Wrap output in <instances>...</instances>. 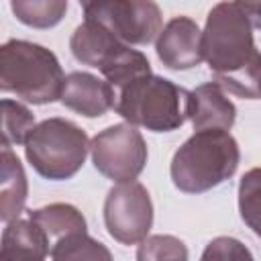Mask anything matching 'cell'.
<instances>
[{
    "instance_id": "obj_1",
    "label": "cell",
    "mask_w": 261,
    "mask_h": 261,
    "mask_svg": "<svg viewBox=\"0 0 261 261\" xmlns=\"http://www.w3.org/2000/svg\"><path fill=\"white\" fill-rule=\"evenodd\" d=\"M202 51L224 90L247 100L261 98V53L253 41V27L234 0H222L210 8Z\"/></svg>"
},
{
    "instance_id": "obj_2",
    "label": "cell",
    "mask_w": 261,
    "mask_h": 261,
    "mask_svg": "<svg viewBox=\"0 0 261 261\" xmlns=\"http://www.w3.org/2000/svg\"><path fill=\"white\" fill-rule=\"evenodd\" d=\"M237 139L222 128L196 130L175 153L169 165L173 186L184 194H202L230 179L239 167Z\"/></svg>"
},
{
    "instance_id": "obj_3",
    "label": "cell",
    "mask_w": 261,
    "mask_h": 261,
    "mask_svg": "<svg viewBox=\"0 0 261 261\" xmlns=\"http://www.w3.org/2000/svg\"><path fill=\"white\" fill-rule=\"evenodd\" d=\"M63 69L53 51L43 45L10 39L0 47V90L29 104L61 100Z\"/></svg>"
},
{
    "instance_id": "obj_4",
    "label": "cell",
    "mask_w": 261,
    "mask_h": 261,
    "mask_svg": "<svg viewBox=\"0 0 261 261\" xmlns=\"http://www.w3.org/2000/svg\"><path fill=\"white\" fill-rule=\"evenodd\" d=\"M188 90L171 80L145 73L116 92L114 110L126 122L153 133H171L188 118Z\"/></svg>"
},
{
    "instance_id": "obj_5",
    "label": "cell",
    "mask_w": 261,
    "mask_h": 261,
    "mask_svg": "<svg viewBox=\"0 0 261 261\" xmlns=\"http://www.w3.org/2000/svg\"><path fill=\"white\" fill-rule=\"evenodd\" d=\"M90 139L75 122L65 118H47L29 133L24 157L33 169L51 181L73 177L86 163Z\"/></svg>"
},
{
    "instance_id": "obj_6",
    "label": "cell",
    "mask_w": 261,
    "mask_h": 261,
    "mask_svg": "<svg viewBox=\"0 0 261 261\" xmlns=\"http://www.w3.org/2000/svg\"><path fill=\"white\" fill-rule=\"evenodd\" d=\"M84 16L102 24L126 45H149L163 29L155 0H92L84 6Z\"/></svg>"
},
{
    "instance_id": "obj_7",
    "label": "cell",
    "mask_w": 261,
    "mask_h": 261,
    "mask_svg": "<svg viewBox=\"0 0 261 261\" xmlns=\"http://www.w3.org/2000/svg\"><path fill=\"white\" fill-rule=\"evenodd\" d=\"M94 167L112 181L137 179L147 165V143L130 122H118L100 130L90 141Z\"/></svg>"
},
{
    "instance_id": "obj_8",
    "label": "cell",
    "mask_w": 261,
    "mask_h": 261,
    "mask_svg": "<svg viewBox=\"0 0 261 261\" xmlns=\"http://www.w3.org/2000/svg\"><path fill=\"white\" fill-rule=\"evenodd\" d=\"M104 224L120 245H139L153 226V202L147 188L135 179L118 181L104 200Z\"/></svg>"
},
{
    "instance_id": "obj_9",
    "label": "cell",
    "mask_w": 261,
    "mask_h": 261,
    "mask_svg": "<svg viewBox=\"0 0 261 261\" xmlns=\"http://www.w3.org/2000/svg\"><path fill=\"white\" fill-rule=\"evenodd\" d=\"M155 51L159 61L173 71H184L204 61L202 31L190 16H173L161 29L155 39Z\"/></svg>"
},
{
    "instance_id": "obj_10",
    "label": "cell",
    "mask_w": 261,
    "mask_h": 261,
    "mask_svg": "<svg viewBox=\"0 0 261 261\" xmlns=\"http://www.w3.org/2000/svg\"><path fill=\"white\" fill-rule=\"evenodd\" d=\"M116 90L88 71H71L65 75L61 104L86 118L104 116L110 108H114Z\"/></svg>"
},
{
    "instance_id": "obj_11",
    "label": "cell",
    "mask_w": 261,
    "mask_h": 261,
    "mask_svg": "<svg viewBox=\"0 0 261 261\" xmlns=\"http://www.w3.org/2000/svg\"><path fill=\"white\" fill-rule=\"evenodd\" d=\"M188 118L194 130H230L237 120V108L218 82H208L188 94Z\"/></svg>"
},
{
    "instance_id": "obj_12",
    "label": "cell",
    "mask_w": 261,
    "mask_h": 261,
    "mask_svg": "<svg viewBox=\"0 0 261 261\" xmlns=\"http://www.w3.org/2000/svg\"><path fill=\"white\" fill-rule=\"evenodd\" d=\"M126 47V43H122L120 39H116L108 29H104L102 24L94 22V20H86L73 31L71 39H69V49L71 55L90 67L102 69L106 63L112 61V57L122 51Z\"/></svg>"
},
{
    "instance_id": "obj_13",
    "label": "cell",
    "mask_w": 261,
    "mask_h": 261,
    "mask_svg": "<svg viewBox=\"0 0 261 261\" xmlns=\"http://www.w3.org/2000/svg\"><path fill=\"white\" fill-rule=\"evenodd\" d=\"M49 237L33 218H14L2 230V259H45L49 255Z\"/></svg>"
},
{
    "instance_id": "obj_14",
    "label": "cell",
    "mask_w": 261,
    "mask_h": 261,
    "mask_svg": "<svg viewBox=\"0 0 261 261\" xmlns=\"http://www.w3.org/2000/svg\"><path fill=\"white\" fill-rule=\"evenodd\" d=\"M29 196V181L22 169L20 159L10 151V147H2L0 153V218L2 222H10L18 218L24 208Z\"/></svg>"
},
{
    "instance_id": "obj_15",
    "label": "cell",
    "mask_w": 261,
    "mask_h": 261,
    "mask_svg": "<svg viewBox=\"0 0 261 261\" xmlns=\"http://www.w3.org/2000/svg\"><path fill=\"white\" fill-rule=\"evenodd\" d=\"M29 218L41 224V228L47 232L49 239H63L73 232H88V222L84 214L73 206L65 202H55L37 210H29Z\"/></svg>"
},
{
    "instance_id": "obj_16",
    "label": "cell",
    "mask_w": 261,
    "mask_h": 261,
    "mask_svg": "<svg viewBox=\"0 0 261 261\" xmlns=\"http://www.w3.org/2000/svg\"><path fill=\"white\" fill-rule=\"evenodd\" d=\"M18 22L33 29H51L67 12V0H10Z\"/></svg>"
},
{
    "instance_id": "obj_17",
    "label": "cell",
    "mask_w": 261,
    "mask_h": 261,
    "mask_svg": "<svg viewBox=\"0 0 261 261\" xmlns=\"http://www.w3.org/2000/svg\"><path fill=\"white\" fill-rule=\"evenodd\" d=\"M100 71L106 77V82L118 92L128 82H133V80H137L145 73H151V63L145 57V53H141L137 49H130V45H126Z\"/></svg>"
},
{
    "instance_id": "obj_18",
    "label": "cell",
    "mask_w": 261,
    "mask_h": 261,
    "mask_svg": "<svg viewBox=\"0 0 261 261\" xmlns=\"http://www.w3.org/2000/svg\"><path fill=\"white\" fill-rule=\"evenodd\" d=\"M49 257L51 259H75V261H82V259L110 261L112 253L100 241L92 239L88 232H73V234H67V237L55 241Z\"/></svg>"
},
{
    "instance_id": "obj_19",
    "label": "cell",
    "mask_w": 261,
    "mask_h": 261,
    "mask_svg": "<svg viewBox=\"0 0 261 261\" xmlns=\"http://www.w3.org/2000/svg\"><path fill=\"white\" fill-rule=\"evenodd\" d=\"M239 212L243 222L261 239V167H253L241 177Z\"/></svg>"
},
{
    "instance_id": "obj_20",
    "label": "cell",
    "mask_w": 261,
    "mask_h": 261,
    "mask_svg": "<svg viewBox=\"0 0 261 261\" xmlns=\"http://www.w3.org/2000/svg\"><path fill=\"white\" fill-rule=\"evenodd\" d=\"M35 128V114L20 102L2 100V147L24 145L29 133Z\"/></svg>"
},
{
    "instance_id": "obj_21",
    "label": "cell",
    "mask_w": 261,
    "mask_h": 261,
    "mask_svg": "<svg viewBox=\"0 0 261 261\" xmlns=\"http://www.w3.org/2000/svg\"><path fill=\"white\" fill-rule=\"evenodd\" d=\"M139 261H163V259H173V261H186L188 259V249L186 245L171 234H153L141 241L139 251H137Z\"/></svg>"
},
{
    "instance_id": "obj_22",
    "label": "cell",
    "mask_w": 261,
    "mask_h": 261,
    "mask_svg": "<svg viewBox=\"0 0 261 261\" xmlns=\"http://www.w3.org/2000/svg\"><path fill=\"white\" fill-rule=\"evenodd\" d=\"M204 261L210 259H253L251 251L232 237H216L208 243V247L202 253Z\"/></svg>"
},
{
    "instance_id": "obj_23",
    "label": "cell",
    "mask_w": 261,
    "mask_h": 261,
    "mask_svg": "<svg viewBox=\"0 0 261 261\" xmlns=\"http://www.w3.org/2000/svg\"><path fill=\"white\" fill-rule=\"evenodd\" d=\"M253 29H261V0H234Z\"/></svg>"
},
{
    "instance_id": "obj_24",
    "label": "cell",
    "mask_w": 261,
    "mask_h": 261,
    "mask_svg": "<svg viewBox=\"0 0 261 261\" xmlns=\"http://www.w3.org/2000/svg\"><path fill=\"white\" fill-rule=\"evenodd\" d=\"M88 2H92V0H80V4H82V6H86Z\"/></svg>"
}]
</instances>
